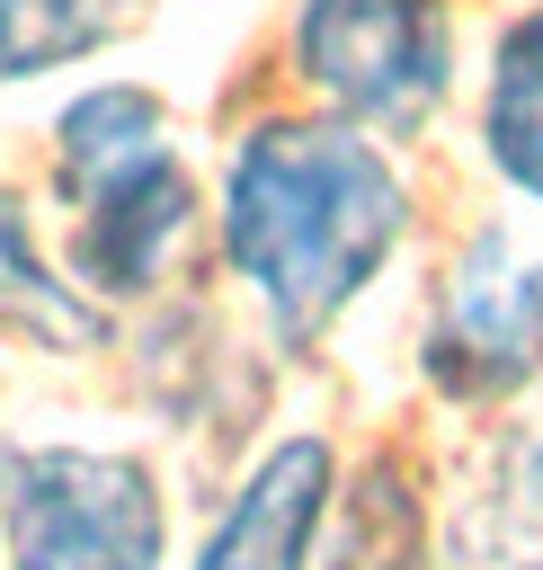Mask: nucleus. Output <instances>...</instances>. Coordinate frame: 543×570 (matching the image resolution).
Returning a JSON list of instances; mask_svg holds the SVG:
<instances>
[{"instance_id": "obj_1", "label": "nucleus", "mask_w": 543, "mask_h": 570, "mask_svg": "<svg viewBox=\"0 0 543 570\" xmlns=\"http://www.w3.org/2000/svg\"><path fill=\"white\" fill-rule=\"evenodd\" d=\"M409 223L418 196L401 160L338 116L312 107L258 116L223 151V187H214L223 267L294 356L320 347L383 285V267L409 249Z\"/></svg>"}, {"instance_id": "obj_2", "label": "nucleus", "mask_w": 543, "mask_h": 570, "mask_svg": "<svg viewBox=\"0 0 543 570\" xmlns=\"http://www.w3.org/2000/svg\"><path fill=\"white\" fill-rule=\"evenodd\" d=\"M0 570H169V490L151 454L89 436H9Z\"/></svg>"}, {"instance_id": "obj_3", "label": "nucleus", "mask_w": 543, "mask_h": 570, "mask_svg": "<svg viewBox=\"0 0 543 570\" xmlns=\"http://www.w3.org/2000/svg\"><path fill=\"white\" fill-rule=\"evenodd\" d=\"M285 62L312 116L374 142H409L454 98V9L445 0H294Z\"/></svg>"}, {"instance_id": "obj_4", "label": "nucleus", "mask_w": 543, "mask_h": 570, "mask_svg": "<svg viewBox=\"0 0 543 570\" xmlns=\"http://www.w3.org/2000/svg\"><path fill=\"white\" fill-rule=\"evenodd\" d=\"M418 374L454 410L507 401L543 374V240H525L516 223H481L445 258L418 330Z\"/></svg>"}, {"instance_id": "obj_5", "label": "nucleus", "mask_w": 543, "mask_h": 570, "mask_svg": "<svg viewBox=\"0 0 543 570\" xmlns=\"http://www.w3.org/2000/svg\"><path fill=\"white\" fill-rule=\"evenodd\" d=\"M187 232H196V169H187L178 142H160L134 169H116V178H98L89 196L62 205V276L98 312L151 303L169 285Z\"/></svg>"}, {"instance_id": "obj_6", "label": "nucleus", "mask_w": 543, "mask_h": 570, "mask_svg": "<svg viewBox=\"0 0 543 570\" xmlns=\"http://www.w3.org/2000/svg\"><path fill=\"white\" fill-rule=\"evenodd\" d=\"M329 499H338V445L320 428H285L276 445L249 454V472L214 508L187 570H312Z\"/></svg>"}, {"instance_id": "obj_7", "label": "nucleus", "mask_w": 543, "mask_h": 570, "mask_svg": "<svg viewBox=\"0 0 543 570\" xmlns=\"http://www.w3.org/2000/svg\"><path fill=\"white\" fill-rule=\"evenodd\" d=\"M0 347H27V356H98L107 347V312L62 276V258L45 249L18 187H0Z\"/></svg>"}, {"instance_id": "obj_8", "label": "nucleus", "mask_w": 543, "mask_h": 570, "mask_svg": "<svg viewBox=\"0 0 543 570\" xmlns=\"http://www.w3.org/2000/svg\"><path fill=\"white\" fill-rule=\"evenodd\" d=\"M160 142H178V134H169V98H160L151 80H89V89H71L62 116H53V134H45L53 205L89 196L98 178L134 169V160L160 151Z\"/></svg>"}, {"instance_id": "obj_9", "label": "nucleus", "mask_w": 543, "mask_h": 570, "mask_svg": "<svg viewBox=\"0 0 543 570\" xmlns=\"http://www.w3.org/2000/svg\"><path fill=\"white\" fill-rule=\"evenodd\" d=\"M481 160L516 205H543V0H525L481 71Z\"/></svg>"}, {"instance_id": "obj_10", "label": "nucleus", "mask_w": 543, "mask_h": 570, "mask_svg": "<svg viewBox=\"0 0 543 570\" xmlns=\"http://www.w3.org/2000/svg\"><path fill=\"white\" fill-rule=\"evenodd\" d=\"M427 499L409 481V463H365L356 481H338L329 499V570H436V534H427Z\"/></svg>"}, {"instance_id": "obj_11", "label": "nucleus", "mask_w": 543, "mask_h": 570, "mask_svg": "<svg viewBox=\"0 0 543 570\" xmlns=\"http://www.w3.org/2000/svg\"><path fill=\"white\" fill-rule=\"evenodd\" d=\"M116 18H125L116 0H0V89L53 80L71 62H98Z\"/></svg>"}]
</instances>
